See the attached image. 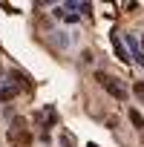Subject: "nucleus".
<instances>
[{
    "label": "nucleus",
    "mask_w": 144,
    "mask_h": 147,
    "mask_svg": "<svg viewBox=\"0 0 144 147\" xmlns=\"http://www.w3.org/2000/svg\"><path fill=\"white\" fill-rule=\"evenodd\" d=\"M133 92H135V95L144 101V81H135V84H133Z\"/></svg>",
    "instance_id": "nucleus-5"
},
{
    "label": "nucleus",
    "mask_w": 144,
    "mask_h": 147,
    "mask_svg": "<svg viewBox=\"0 0 144 147\" xmlns=\"http://www.w3.org/2000/svg\"><path fill=\"white\" fill-rule=\"evenodd\" d=\"M130 121H133L135 127H144V115H141L138 110H130Z\"/></svg>",
    "instance_id": "nucleus-3"
},
{
    "label": "nucleus",
    "mask_w": 144,
    "mask_h": 147,
    "mask_svg": "<svg viewBox=\"0 0 144 147\" xmlns=\"http://www.w3.org/2000/svg\"><path fill=\"white\" fill-rule=\"evenodd\" d=\"M95 81L112 95V98H118V101H127V87L118 81V78H112V75H107V72H95Z\"/></svg>",
    "instance_id": "nucleus-1"
},
{
    "label": "nucleus",
    "mask_w": 144,
    "mask_h": 147,
    "mask_svg": "<svg viewBox=\"0 0 144 147\" xmlns=\"http://www.w3.org/2000/svg\"><path fill=\"white\" fill-rule=\"evenodd\" d=\"M9 141L15 147H32V133L23 130V121L20 118H15V127L9 130Z\"/></svg>",
    "instance_id": "nucleus-2"
},
{
    "label": "nucleus",
    "mask_w": 144,
    "mask_h": 147,
    "mask_svg": "<svg viewBox=\"0 0 144 147\" xmlns=\"http://www.w3.org/2000/svg\"><path fill=\"white\" fill-rule=\"evenodd\" d=\"M141 46H144V38H141Z\"/></svg>",
    "instance_id": "nucleus-7"
},
{
    "label": "nucleus",
    "mask_w": 144,
    "mask_h": 147,
    "mask_svg": "<svg viewBox=\"0 0 144 147\" xmlns=\"http://www.w3.org/2000/svg\"><path fill=\"white\" fill-rule=\"evenodd\" d=\"M12 98H15V90H12V87L0 90V101H12Z\"/></svg>",
    "instance_id": "nucleus-4"
},
{
    "label": "nucleus",
    "mask_w": 144,
    "mask_h": 147,
    "mask_svg": "<svg viewBox=\"0 0 144 147\" xmlns=\"http://www.w3.org/2000/svg\"><path fill=\"white\" fill-rule=\"evenodd\" d=\"M87 147H95V144H87Z\"/></svg>",
    "instance_id": "nucleus-6"
},
{
    "label": "nucleus",
    "mask_w": 144,
    "mask_h": 147,
    "mask_svg": "<svg viewBox=\"0 0 144 147\" xmlns=\"http://www.w3.org/2000/svg\"><path fill=\"white\" fill-rule=\"evenodd\" d=\"M141 144H144V138H141Z\"/></svg>",
    "instance_id": "nucleus-8"
}]
</instances>
